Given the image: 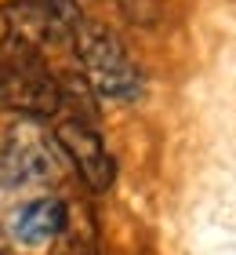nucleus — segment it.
Instances as JSON below:
<instances>
[{
	"mask_svg": "<svg viewBox=\"0 0 236 255\" xmlns=\"http://www.w3.org/2000/svg\"><path fill=\"white\" fill-rule=\"evenodd\" d=\"M69 230V208L58 197H37V201H26L11 215V237L22 248H44L55 245Z\"/></svg>",
	"mask_w": 236,
	"mask_h": 255,
	"instance_id": "5",
	"label": "nucleus"
},
{
	"mask_svg": "<svg viewBox=\"0 0 236 255\" xmlns=\"http://www.w3.org/2000/svg\"><path fill=\"white\" fill-rule=\"evenodd\" d=\"M55 138H58V146L66 149V157L77 164V171L84 175V182L94 193H105L113 186L116 164H113L109 149H105V142H102V131L91 124V117H84V113L66 117L55 128Z\"/></svg>",
	"mask_w": 236,
	"mask_h": 255,
	"instance_id": "3",
	"label": "nucleus"
},
{
	"mask_svg": "<svg viewBox=\"0 0 236 255\" xmlns=\"http://www.w3.org/2000/svg\"><path fill=\"white\" fill-rule=\"evenodd\" d=\"M0 106L22 117H51L62 110V84L47 69L40 48L7 37L0 48Z\"/></svg>",
	"mask_w": 236,
	"mask_h": 255,
	"instance_id": "1",
	"label": "nucleus"
},
{
	"mask_svg": "<svg viewBox=\"0 0 236 255\" xmlns=\"http://www.w3.org/2000/svg\"><path fill=\"white\" fill-rule=\"evenodd\" d=\"M29 4H44V7H55V11H66V15H80L77 0H29Z\"/></svg>",
	"mask_w": 236,
	"mask_h": 255,
	"instance_id": "6",
	"label": "nucleus"
},
{
	"mask_svg": "<svg viewBox=\"0 0 236 255\" xmlns=\"http://www.w3.org/2000/svg\"><path fill=\"white\" fill-rule=\"evenodd\" d=\"M58 179V160L55 149L37 138L33 131H15L11 142L0 153V193H18V190H40Z\"/></svg>",
	"mask_w": 236,
	"mask_h": 255,
	"instance_id": "4",
	"label": "nucleus"
},
{
	"mask_svg": "<svg viewBox=\"0 0 236 255\" xmlns=\"http://www.w3.org/2000/svg\"><path fill=\"white\" fill-rule=\"evenodd\" d=\"M73 44H77V55H80L87 84L102 99L135 102L142 95V73H138V66L131 62V55H127V48L120 44V37L113 29L94 26V22H77Z\"/></svg>",
	"mask_w": 236,
	"mask_h": 255,
	"instance_id": "2",
	"label": "nucleus"
}]
</instances>
